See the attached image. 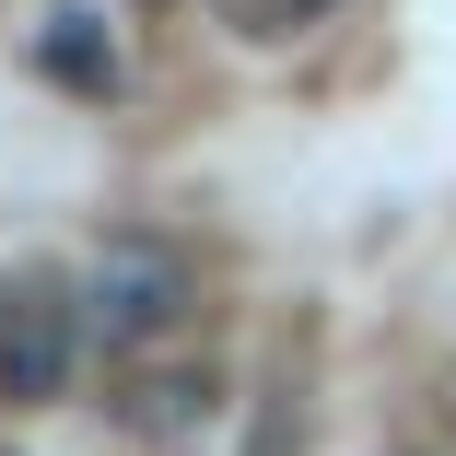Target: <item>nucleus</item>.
I'll use <instances>...</instances> for the list:
<instances>
[{"instance_id": "obj_5", "label": "nucleus", "mask_w": 456, "mask_h": 456, "mask_svg": "<svg viewBox=\"0 0 456 456\" xmlns=\"http://www.w3.org/2000/svg\"><path fill=\"white\" fill-rule=\"evenodd\" d=\"M293 12H316V0H293Z\"/></svg>"}, {"instance_id": "obj_1", "label": "nucleus", "mask_w": 456, "mask_h": 456, "mask_svg": "<svg viewBox=\"0 0 456 456\" xmlns=\"http://www.w3.org/2000/svg\"><path fill=\"white\" fill-rule=\"evenodd\" d=\"M188 305H200V269L175 257L164 234H106L94 269H82V328H94L106 351L175 339V328H188Z\"/></svg>"}, {"instance_id": "obj_2", "label": "nucleus", "mask_w": 456, "mask_h": 456, "mask_svg": "<svg viewBox=\"0 0 456 456\" xmlns=\"http://www.w3.org/2000/svg\"><path fill=\"white\" fill-rule=\"evenodd\" d=\"M70 339H82V305H59L47 281H0V398H59L70 387Z\"/></svg>"}, {"instance_id": "obj_7", "label": "nucleus", "mask_w": 456, "mask_h": 456, "mask_svg": "<svg viewBox=\"0 0 456 456\" xmlns=\"http://www.w3.org/2000/svg\"><path fill=\"white\" fill-rule=\"evenodd\" d=\"M0 456H12V444H0Z\"/></svg>"}, {"instance_id": "obj_6", "label": "nucleus", "mask_w": 456, "mask_h": 456, "mask_svg": "<svg viewBox=\"0 0 456 456\" xmlns=\"http://www.w3.org/2000/svg\"><path fill=\"white\" fill-rule=\"evenodd\" d=\"M410 456H433V444H410Z\"/></svg>"}, {"instance_id": "obj_3", "label": "nucleus", "mask_w": 456, "mask_h": 456, "mask_svg": "<svg viewBox=\"0 0 456 456\" xmlns=\"http://www.w3.org/2000/svg\"><path fill=\"white\" fill-rule=\"evenodd\" d=\"M36 59H47V82H70V94H118V36L94 12H47Z\"/></svg>"}, {"instance_id": "obj_4", "label": "nucleus", "mask_w": 456, "mask_h": 456, "mask_svg": "<svg viewBox=\"0 0 456 456\" xmlns=\"http://www.w3.org/2000/svg\"><path fill=\"white\" fill-rule=\"evenodd\" d=\"M188 410H211V387H200V375H152L129 421H141V433H175V421H188Z\"/></svg>"}]
</instances>
